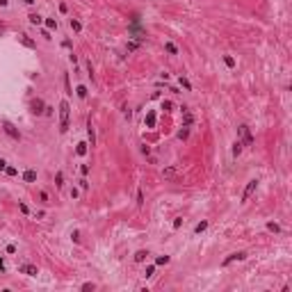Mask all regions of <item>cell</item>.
Segmentation results:
<instances>
[{
  "label": "cell",
  "instance_id": "14",
  "mask_svg": "<svg viewBox=\"0 0 292 292\" xmlns=\"http://www.w3.org/2000/svg\"><path fill=\"white\" fill-rule=\"evenodd\" d=\"M30 23L39 25V23H41V16H39V14H30Z\"/></svg>",
  "mask_w": 292,
  "mask_h": 292
},
{
  "label": "cell",
  "instance_id": "1",
  "mask_svg": "<svg viewBox=\"0 0 292 292\" xmlns=\"http://www.w3.org/2000/svg\"><path fill=\"white\" fill-rule=\"evenodd\" d=\"M69 114H71L69 103L62 101L59 103V130H62V133H66V130H69Z\"/></svg>",
  "mask_w": 292,
  "mask_h": 292
},
{
  "label": "cell",
  "instance_id": "15",
  "mask_svg": "<svg viewBox=\"0 0 292 292\" xmlns=\"http://www.w3.org/2000/svg\"><path fill=\"white\" fill-rule=\"evenodd\" d=\"M164 48H167V53H171V55H176V53H178V48H176L174 43H167Z\"/></svg>",
  "mask_w": 292,
  "mask_h": 292
},
{
  "label": "cell",
  "instance_id": "19",
  "mask_svg": "<svg viewBox=\"0 0 292 292\" xmlns=\"http://www.w3.org/2000/svg\"><path fill=\"white\" fill-rule=\"evenodd\" d=\"M205 228H208V221H201L199 226H196V233H201V231H205Z\"/></svg>",
  "mask_w": 292,
  "mask_h": 292
},
{
  "label": "cell",
  "instance_id": "10",
  "mask_svg": "<svg viewBox=\"0 0 292 292\" xmlns=\"http://www.w3.org/2000/svg\"><path fill=\"white\" fill-rule=\"evenodd\" d=\"M18 39H21V43H23V46H27V48H34V41H32V39H30V37H25V34H21V37H18Z\"/></svg>",
  "mask_w": 292,
  "mask_h": 292
},
{
  "label": "cell",
  "instance_id": "7",
  "mask_svg": "<svg viewBox=\"0 0 292 292\" xmlns=\"http://www.w3.org/2000/svg\"><path fill=\"white\" fill-rule=\"evenodd\" d=\"M244 258H246V253H244V251H240V253H233V256H228V258L224 260V265H231L233 260H244Z\"/></svg>",
  "mask_w": 292,
  "mask_h": 292
},
{
  "label": "cell",
  "instance_id": "29",
  "mask_svg": "<svg viewBox=\"0 0 292 292\" xmlns=\"http://www.w3.org/2000/svg\"><path fill=\"white\" fill-rule=\"evenodd\" d=\"M2 269H5V265H2V260H0V272H2Z\"/></svg>",
  "mask_w": 292,
  "mask_h": 292
},
{
  "label": "cell",
  "instance_id": "21",
  "mask_svg": "<svg viewBox=\"0 0 292 292\" xmlns=\"http://www.w3.org/2000/svg\"><path fill=\"white\" fill-rule=\"evenodd\" d=\"M55 180H57V187H62V185H64V183H62V180H64V176H62V171H59V174L55 176Z\"/></svg>",
  "mask_w": 292,
  "mask_h": 292
},
{
  "label": "cell",
  "instance_id": "22",
  "mask_svg": "<svg viewBox=\"0 0 292 292\" xmlns=\"http://www.w3.org/2000/svg\"><path fill=\"white\" fill-rule=\"evenodd\" d=\"M46 25H48V27H57V21H55V18H48Z\"/></svg>",
  "mask_w": 292,
  "mask_h": 292
},
{
  "label": "cell",
  "instance_id": "20",
  "mask_svg": "<svg viewBox=\"0 0 292 292\" xmlns=\"http://www.w3.org/2000/svg\"><path fill=\"white\" fill-rule=\"evenodd\" d=\"M78 96H80V98H87V89H85V87H78Z\"/></svg>",
  "mask_w": 292,
  "mask_h": 292
},
{
  "label": "cell",
  "instance_id": "25",
  "mask_svg": "<svg viewBox=\"0 0 292 292\" xmlns=\"http://www.w3.org/2000/svg\"><path fill=\"white\" fill-rule=\"evenodd\" d=\"M82 290H87V292L94 290V283H85V285H82Z\"/></svg>",
  "mask_w": 292,
  "mask_h": 292
},
{
  "label": "cell",
  "instance_id": "28",
  "mask_svg": "<svg viewBox=\"0 0 292 292\" xmlns=\"http://www.w3.org/2000/svg\"><path fill=\"white\" fill-rule=\"evenodd\" d=\"M2 32H5V25H2V23H0V34H2Z\"/></svg>",
  "mask_w": 292,
  "mask_h": 292
},
{
  "label": "cell",
  "instance_id": "23",
  "mask_svg": "<svg viewBox=\"0 0 292 292\" xmlns=\"http://www.w3.org/2000/svg\"><path fill=\"white\" fill-rule=\"evenodd\" d=\"M146 123H149V126H153V123H155V114H149V117H146Z\"/></svg>",
  "mask_w": 292,
  "mask_h": 292
},
{
  "label": "cell",
  "instance_id": "9",
  "mask_svg": "<svg viewBox=\"0 0 292 292\" xmlns=\"http://www.w3.org/2000/svg\"><path fill=\"white\" fill-rule=\"evenodd\" d=\"M32 112H34V114H41V112H43V103H41L39 98L32 103Z\"/></svg>",
  "mask_w": 292,
  "mask_h": 292
},
{
  "label": "cell",
  "instance_id": "5",
  "mask_svg": "<svg viewBox=\"0 0 292 292\" xmlns=\"http://www.w3.org/2000/svg\"><path fill=\"white\" fill-rule=\"evenodd\" d=\"M18 269H21L23 274H27V276H37V274H39V272H37V267H34V265H21Z\"/></svg>",
  "mask_w": 292,
  "mask_h": 292
},
{
  "label": "cell",
  "instance_id": "11",
  "mask_svg": "<svg viewBox=\"0 0 292 292\" xmlns=\"http://www.w3.org/2000/svg\"><path fill=\"white\" fill-rule=\"evenodd\" d=\"M146 256H149V251H137V253H135V260H137V262H144V260H146Z\"/></svg>",
  "mask_w": 292,
  "mask_h": 292
},
{
  "label": "cell",
  "instance_id": "4",
  "mask_svg": "<svg viewBox=\"0 0 292 292\" xmlns=\"http://www.w3.org/2000/svg\"><path fill=\"white\" fill-rule=\"evenodd\" d=\"M2 128H5V133H7V135H9V137H11V139H21V135H18V130H16V128H14V126H11V123H9V121H5V123H2Z\"/></svg>",
  "mask_w": 292,
  "mask_h": 292
},
{
  "label": "cell",
  "instance_id": "26",
  "mask_svg": "<svg viewBox=\"0 0 292 292\" xmlns=\"http://www.w3.org/2000/svg\"><path fill=\"white\" fill-rule=\"evenodd\" d=\"M2 169H7V162H5V160H0V171H2Z\"/></svg>",
  "mask_w": 292,
  "mask_h": 292
},
{
  "label": "cell",
  "instance_id": "18",
  "mask_svg": "<svg viewBox=\"0 0 292 292\" xmlns=\"http://www.w3.org/2000/svg\"><path fill=\"white\" fill-rule=\"evenodd\" d=\"M224 62H226V66H231V69L235 66V59H233V57H228V55L224 57Z\"/></svg>",
  "mask_w": 292,
  "mask_h": 292
},
{
  "label": "cell",
  "instance_id": "2",
  "mask_svg": "<svg viewBox=\"0 0 292 292\" xmlns=\"http://www.w3.org/2000/svg\"><path fill=\"white\" fill-rule=\"evenodd\" d=\"M237 130H240V135H242V139H244V146H251V144H253V137H251V130L246 128V126H240V128H237Z\"/></svg>",
  "mask_w": 292,
  "mask_h": 292
},
{
  "label": "cell",
  "instance_id": "24",
  "mask_svg": "<svg viewBox=\"0 0 292 292\" xmlns=\"http://www.w3.org/2000/svg\"><path fill=\"white\" fill-rule=\"evenodd\" d=\"M267 228H269V231H274V233H278V231H281V228H278L276 224H267Z\"/></svg>",
  "mask_w": 292,
  "mask_h": 292
},
{
  "label": "cell",
  "instance_id": "27",
  "mask_svg": "<svg viewBox=\"0 0 292 292\" xmlns=\"http://www.w3.org/2000/svg\"><path fill=\"white\" fill-rule=\"evenodd\" d=\"M7 5V0H0V7H5Z\"/></svg>",
  "mask_w": 292,
  "mask_h": 292
},
{
  "label": "cell",
  "instance_id": "3",
  "mask_svg": "<svg viewBox=\"0 0 292 292\" xmlns=\"http://www.w3.org/2000/svg\"><path fill=\"white\" fill-rule=\"evenodd\" d=\"M256 185H258V180H249V185H246L244 194H242V203H246V201H249V196L256 192Z\"/></svg>",
  "mask_w": 292,
  "mask_h": 292
},
{
  "label": "cell",
  "instance_id": "17",
  "mask_svg": "<svg viewBox=\"0 0 292 292\" xmlns=\"http://www.w3.org/2000/svg\"><path fill=\"white\" fill-rule=\"evenodd\" d=\"M158 265H167V262H169V256H158Z\"/></svg>",
  "mask_w": 292,
  "mask_h": 292
},
{
  "label": "cell",
  "instance_id": "12",
  "mask_svg": "<svg viewBox=\"0 0 292 292\" xmlns=\"http://www.w3.org/2000/svg\"><path fill=\"white\" fill-rule=\"evenodd\" d=\"M75 153H78V155H85V153H87V144L80 142V144H78V149H75Z\"/></svg>",
  "mask_w": 292,
  "mask_h": 292
},
{
  "label": "cell",
  "instance_id": "16",
  "mask_svg": "<svg viewBox=\"0 0 292 292\" xmlns=\"http://www.w3.org/2000/svg\"><path fill=\"white\" fill-rule=\"evenodd\" d=\"M240 151H242V144L235 142V144H233V155H240Z\"/></svg>",
  "mask_w": 292,
  "mask_h": 292
},
{
  "label": "cell",
  "instance_id": "6",
  "mask_svg": "<svg viewBox=\"0 0 292 292\" xmlns=\"http://www.w3.org/2000/svg\"><path fill=\"white\" fill-rule=\"evenodd\" d=\"M176 176H178V169H176V167H167V169L162 171V178H167V180L176 178Z\"/></svg>",
  "mask_w": 292,
  "mask_h": 292
},
{
  "label": "cell",
  "instance_id": "8",
  "mask_svg": "<svg viewBox=\"0 0 292 292\" xmlns=\"http://www.w3.org/2000/svg\"><path fill=\"white\" fill-rule=\"evenodd\" d=\"M23 178H25V183H34V180H37V171L34 169H27L25 174H23Z\"/></svg>",
  "mask_w": 292,
  "mask_h": 292
},
{
  "label": "cell",
  "instance_id": "13",
  "mask_svg": "<svg viewBox=\"0 0 292 292\" xmlns=\"http://www.w3.org/2000/svg\"><path fill=\"white\" fill-rule=\"evenodd\" d=\"M71 27H73L75 32H80V30H82V23H80V21H73V18H71Z\"/></svg>",
  "mask_w": 292,
  "mask_h": 292
}]
</instances>
